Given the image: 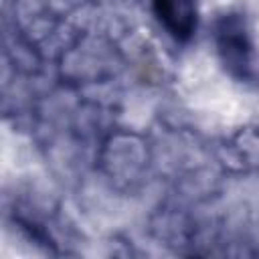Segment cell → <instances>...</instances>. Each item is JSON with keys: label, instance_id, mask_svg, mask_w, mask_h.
Wrapping results in <instances>:
<instances>
[{"label": "cell", "instance_id": "1", "mask_svg": "<svg viewBox=\"0 0 259 259\" xmlns=\"http://www.w3.org/2000/svg\"><path fill=\"white\" fill-rule=\"evenodd\" d=\"M217 47L225 67L241 79L251 71V40L243 20L235 14L223 16L217 24Z\"/></svg>", "mask_w": 259, "mask_h": 259}, {"label": "cell", "instance_id": "2", "mask_svg": "<svg viewBox=\"0 0 259 259\" xmlns=\"http://www.w3.org/2000/svg\"><path fill=\"white\" fill-rule=\"evenodd\" d=\"M156 18L176 38L188 40L196 30V4L194 0H152Z\"/></svg>", "mask_w": 259, "mask_h": 259}]
</instances>
